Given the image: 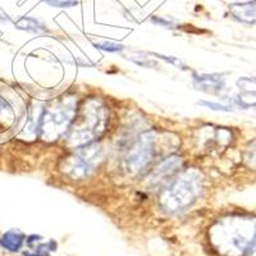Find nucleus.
<instances>
[{
  "instance_id": "nucleus-4",
  "label": "nucleus",
  "mask_w": 256,
  "mask_h": 256,
  "mask_svg": "<svg viewBox=\"0 0 256 256\" xmlns=\"http://www.w3.org/2000/svg\"><path fill=\"white\" fill-rule=\"evenodd\" d=\"M248 160L250 162V164L256 166V141L251 144L250 148H248Z\"/></svg>"
},
{
  "instance_id": "nucleus-3",
  "label": "nucleus",
  "mask_w": 256,
  "mask_h": 256,
  "mask_svg": "<svg viewBox=\"0 0 256 256\" xmlns=\"http://www.w3.org/2000/svg\"><path fill=\"white\" fill-rule=\"evenodd\" d=\"M22 240H24V236H22V234L12 230V232H8L4 234L2 241H0V244H2V246H3L4 248H6L8 251L14 252V251L20 250V248L22 246V242H24Z\"/></svg>"
},
{
  "instance_id": "nucleus-1",
  "label": "nucleus",
  "mask_w": 256,
  "mask_h": 256,
  "mask_svg": "<svg viewBox=\"0 0 256 256\" xmlns=\"http://www.w3.org/2000/svg\"><path fill=\"white\" fill-rule=\"evenodd\" d=\"M232 13L242 22L251 24H256V3L234 4L232 6Z\"/></svg>"
},
{
  "instance_id": "nucleus-2",
  "label": "nucleus",
  "mask_w": 256,
  "mask_h": 256,
  "mask_svg": "<svg viewBox=\"0 0 256 256\" xmlns=\"http://www.w3.org/2000/svg\"><path fill=\"white\" fill-rule=\"evenodd\" d=\"M194 190L188 182H178L170 191V200H177L180 202V206L187 204L192 198Z\"/></svg>"
}]
</instances>
